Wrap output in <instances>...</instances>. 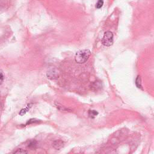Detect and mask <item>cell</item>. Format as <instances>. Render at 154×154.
Instances as JSON below:
<instances>
[{"mask_svg":"<svg viewBox=\"0 0 154 154\" xmlns=\"http://www.w3.org/2000/svg\"><path fill=\"white\" fill-rule=\"evenodd\" d=\"M91 55L89 49H82L78 51L75 55V60L77 63L82 64L86 62Z\"/></svg>","mask_w":154,"mask_h":154,"instance_id":"1","label":"cell"},{"mask_svg":"<svg viewBox=\"0 0 154 154\" xmlns=\"http://www.w3.org/2000/svg\"><path fill=\"white\" fill-rule=\"evenodd\" d=\"M102 43L105 46H110L113 44V34L111 31L105 32L102 39Z\"/></svg>","mask_w":154,"mask_h":154,"instance_id":"2","label":"cell"},{"mask_svg":"<svg viewBox=\"0 0 154 154\" xmlns=\"http://www.w3.org/2000/svg\"><path fill=\"white\" fill-rule=\"evenodd\" d=\"M64 146V143L61 140H57L53 143V146L57 150L61 149Z\"/></svg>","mask_w":154,"mask_h":154,"instance_id":"3","label":"cell"},{"mask_svg":"<svg viewBox=\"0 0 154 154\" xmlns=\"http://www.w3.org/2000/svg\"><path fill=\"white\" fill-rule=\"evenodd\" d=\"M135 85L137 88H141V77L139 75L137 76L135 79Z\"/></svg>","mask_w":154,"mask_h":154,"instance_id":"4","label":"cell"},{"mask_svg":"<svg viewBox=\"0 0 154 154\" xmlns=\"http://www.w3.org/2000/svg\"><path fill=\"white\" fill-rule=\"evenodd\" d=\"M98 114V112L96 110H90L88 112V116L91 118H94Z\"/></svg>","mask_w":154,"mask_h":154,"instance_id":"5","label":"cell"},{"mask_svg":"<svg viewBox=\"0 0 154 154\" xmlns=\"http://www.w3.org/2000/svg\"><path fill=\"white\" fill-rule=\"evenodd\" d=\"M57 108L59 109H60V110H61V111H71V110L70 109H69L68 108H66V107H64V106H63V105H60V104H59V103H57Z\"/></svg>","mask_w":154,"mask_h":154,"instance_id":"6","label":"cell"},{"mask_svg":"<svg viewBox=\"0 0 154 154\" xmlns=\"http://www.w3.org/2000/svg\"><path fill=\"white\" fill-rule=\"evenodd\" d=\"M103 4V0H98L97 4L96 5V7L98 9L102 7Z\"/></svg>","mask_w":154,"mask_h":154,"instance_id":"7","label":"cell"},{"mask_svg":"<svg viewBox=\"0 0 154 154\" xmlns=\"http://www.w3.org/2000/svg\"><path fill=\"white\" fill-rule=\"evenodd\" d=\"M29 105H30V104H29V105H28V106H27L25 109H22V110L20 111V113H19V114H20V115H23V114H25L26 113V111L29 109V108L31 107V106H29Z\"/></svg>","mask_w":154,"mask_h":154,"instance_id":"8","label":"cell"},{"mask_svg":"<svg viewBox=\"0 0 154 154\" xmlns=\"http://www.w3.org/2000/svg\"><path fill=\"white\" fill-rule=\"evenodd\" d=\"M15 153H27V152L24 150L22 149H19L16 152H14Z\"/></svg>","mask_w":154,"mask_h":154,"instance_id":"9","label":"cell"},{"mask_svg":"<svg viewBox=\"0 0 154 154\" xmlns=\"http://www.w3.org/2000/svg\"><path fill=\"white\" fill-rule=\"evenodd\" d=\"M4 81V75L2 72L0 70V84H1Z\"/></svg>","mask_w":154,"mask_h":154,"instance_id":"10","label":"cell"}]
</instances>
